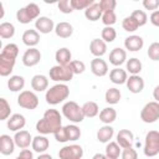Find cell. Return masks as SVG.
<instances>
[{
    "mask_svg": "<svg viewBox=\"0 0 159 159\" xmlns=\"http://www.w3.org/2000/svg\"><path fill=\"white\" fill-rule=\"evenodd\" d=\"M62 127V117L57 109L50 108L43 113V117L36 123V130L42 134H55Z\"/></svg>",
    "mask_w": 159,
    "mask_h": 159,
    "instance_id": "6da1fadb",
    "label": "cell"
},
{
    "mask_svg": "<svg viewBox=\"0 0 159 159\" xmlns=\"http://www.w3.org/2000/svg\"><path fill=\"white\" fill-rule=\"evenodd\" d=\"M68 96H70L68 86L66 83H57L46 91L45 99L50 106H56L62 103L65 99H67Z\"/></svg>",
    "mask_w": 159,
    "mask_h": 159,
    "instance_id": "7a4b0ae2",
    "label": "cell"
},
{
    "mask_svg": "<svg viewBox=\"0 0 159 159\" xmlns=\"http://www.w3.org/2000/svg\"><path fill=\"white\" fill-rule=\"evenodd\" d=\"M39 17H40V6L35 2H30L16 11V20L20 24H29L32 20H37Z\"/></svg>",
    "mask_w": 159,
    "mask_h": 159,
    "instance_id": "3957f363",
    "label": "cell"
},
{
    "mask_svg": "<svg viewBox=\"0 0 159 159\" xmlns=\"http://www.w3.org/2000/svg\"><path fill=\"white\" fill-rule=\"evenodd\" d=\"M62 114L72 123H81L84 119L82 107H80L75 101H68L62 106Z\"/></svg>",
    "mask_w": 159,
    "mask_h": 159,
    "instance_id": "277c9868",
    "label": "cell"
},
{
    "mask_svg": "<svg viewBox=\"0 0 159 159\" xmlns=\"http://www.w3.org/2000/svg\"><path fill=\"white\" fill-rule=\"evenodd\" d=\"M144 155L148 158H153L159 154V132L149 130L145 135L144 140Z\"/></svg>",
    "mask_w": 159,
    "mask_h": 159,
    "instance_id": "5b68a950",
    "label": "cell"
},
{
    "mask_svg": "<svg viewBox=\"0 0 159 159\" xmlns=\"http://www.w3.org/2000/svg\"><path fill=\"white\" fill-rule=\"evenodd\" d=\"M48 76L52 81L55 82H60V83H65V82H68L73 78L75 73L73 71L71 70L70 65L67 66H61V65H56L53 67L50 68V72H48Z\"/></svg>",
    "mask_w": 159,
    "mask_h": 159,
    "instance_id": "8992f818",
    "label": "cell"
},
{
    "mask_svg": "<svg viewBox=\"0 0 159 159\" xmlns=\"http://www.w3.org/2000/svg\"><path fill=\"white\" fill-rule=\"evenodd\" d=\"M140 119L148 124L157 122L159 119V103L155 101L148 102L140 111Z\"/></svg>",
    "mask_w": 159,
    "mask_h": 159,
    "instance_id": "52a82bcc",
    "label": "cell"
},
{
    "mask_svg": "<svg viewBox=\"0 0 159 159\" xmlns=\"http://www.w3.org/2000/svg\"><path fill=\"white\" fill-rule=\"evenodd\" d=\"M17 104L25 109H35L39 106V97L32 91H21L17 96Z\"/></svg>",
    "mask_w": 159,
    "mask_h": 159,
    "instance_id": "ba28073f",
    "label": "cell"
},
{
    "mask_svg": "<svg viewBox=\"0 0 159 159\" xmlns=\"http://www.w3.org/2000/svg\"><path fill=\"white\" fill-rule=\"evenodd\" d=\"M82 157H83V149L81 145L77 144L65 145L58 152L60 159H81Z\"/></svg>",
    "mask_w": 159,
    "mask_h": 159,
    "instance_id": "9c48e42d",
    "label": "cell"
},
{
    "mask_svg": "<svg viewBox=\"0 0 159 159\" xmlns=\"http://www.w3.org/2000/svg\"><path fill=\"white\" fill-rule=\"evenodd\" d=\"M41 61V52L36 47H29L22 55V63L26 67H34Z\"/></svg>",
    "mask_w": 159,
    "mask_h": 159,
    "instance_id": "30bf717a",
    "label": "cell"
},
{
    "mask_svg": "<svg viewBox=\"0 0 159 159\" xmlns=\"http://www.w3.org/2000/svg\"><path fill=\"white\" fill-rule=\"evenodd\" d=\"M55 26L53 20L47 16H40L35 21V27L40 34H50L51 31H55Z\"/></svg>",
    "mask_w": 159,
    "mask_h": 159,
    "instance_id": "8fae6325",
    "label": "cell"
},
{
    "mask_svg": "<svg viewBox=\"0 0 159 159\" xmlns=\"http://www.w3.org/2000/svg\"><path fill=\"white\" fill-rule=\"evenodd\" d=\"M143 46H144V40L139 35H130L124 39V47L128 51L137 52V51L142 50Z\"/></svg>",
    "mask_w": 159,
    "mask_h": 159,
    "instance_id": "7c38bea8",
    "label": "cell"
},
{
    "mask_svg": "<svg viewBox=\"0 0 159 159\" xmlns=\"http://www.w3.org/2000/svg\"><path fill=\"white\" fill-rule=\"evenodd\" d=\"M124 62H127V51L120 47H114L109 52V63L114 67H119Z\"/></svg>",
    "mask_w": 159,
    "mask_h": 159,
    "instance_id": "4fadbf2b",
    "label": "cell"
},
{
    "mask_svg": "<svg viewBox=\"0 0 159 159\" xmlns=\"http://www.w3.org/2000/svg\"><path fill=\"white\" fill-rule=\"evenodd\" d=\"M91 71L97 77H103L108 73V65L101 57H94L91 61Z\"/></svg>",
    "mask_w": 159,
    "mask_h": 159,
    "instance_id": "5bb4252c",
    "label": "cell"
},
{
    "mask_svg": "<svg viewBox=\"0 0 159 159\" xmlns=\"http://www.w3.org/2000/svg\"><path fill=\"white\" fill-rule=\"evenodd\" d=\"M32 137L27 130H19L15 133L14 135V140L16 147H19L20 149H27L30 147V144H32Z\"/></svg>",
    "mask_w": 159,
    "mask_h": 159,
    "instance_id": "9a60e30c",
    "label": "cell"
},
{
    "mask_svg": "<svg viewBox=\"0 0 159 159\" xmlns=\"http://www.w3.org/2000/svg\"><path fill=\"white\" fill-rule=\"evenodd\" d=\"M127 88L132 93H140L144 89V80L139 75H130L125 82Z\"/></svg>",
    "mask_w": 159,
    "mask_h": 159,
    "instance_id": "2e32d148",
    "label": "cell"
},
{
    "mask_svg": "<svg viewBox=\"0 0 159 159\" xmlns=\"http://www.w3.org/2000/svg\"><path fill=\"white\" fill-rule=\"evenodd\" d=\"M133 140H134V135L129 129H120L117 134V143L122 149L130 148L133 144Z\"/></svg>",
    "mask_w": 159,
    "mask_h": 159,
    "instance_id": "e0dca14e",
    "label": "cell"
},
{
    "mask_svg": "<svg viewBox=\"0 0 159 159\" xmlns=\"http://www.w3.org/2000/svg\"><path fill=\"white\" fill-rule=\"evenodd\" d=\"M25 124H26V119H25V117H24L22 114H20V113L12 114V116L7 119V123H6L7 128H9L10 130L15 132V133L19 132V130H22V128L25 127Z\"/></svg>",
    "mask_w": 159,
    "mask_h": 159,
    "instance_id": "ac0fdd59",
    "label": "cell"
},
{
    "mask_svg": "<svg viewBox=\"0 0 159 159\" xmlns=\"http://www.w3.org/2000/svg\"><path fill=\"white\" fill-rule=\"evenodd\" d=\"M15 140L7 134L0 135V153L2 155H10L15 150Z\"/></svg>",
    "mask_w": 159,
    "mask_h": 159,
    "instance_id": "d6986e66",
    "label": "cell"
},
{
    "mask_svg": "<svg viewBox=\"0 0 159 159\" xmlns=\"http://www.w3.org/2000/svg\"><path fill=\"white\" fill-rule=\"evenodd\" d=\"M22 42L29 47H35L40 42V32L34 29H29L22 34Z\"/></svg>",
    "mask_w": 159,
    "mask_h": 159,
    "instance_id": "ffe728a7",
    "label": "cell"
},
{
    "mask_svg": "<svg viewBox=\"0 0 159 159\" xmlns=\"http://www.w3.org/2000/svg\"><path fill=\"white\" fill-rule=\"evenodd\" d=\"M89 51L94 57H102L107 52V43L102 39H93L89 43Z\"/></svg>",
    "mask_w": 159,
    "mask_h": 159,
    "instance_id": "44dd1931",
    "label": "cell"
},
{
    "mask_svg": "<svg viewBox=\"0 0 159 159\" xmlns=\"http://www.w3.org/2000/svg\"><path fill=\"white\" fill-rule=\"evenodd\" d=\"M109 80L114 84H124L127 82V80H128L127 71L120 68V67H114L109 72Z\"/></svg>",
    "mask_w": 159,
    "mask_h": 159,
    "instance_id": "7402d4cb",
    "label": "cell"
},
{
    "mask_svg": "<svg viewBox=\"0 0 159 159\" xmlns=\"http://www.w3.org/2000/svg\"><path fill=\"white\" fill-rule=\"evenodd\" d=\"M31 147H32L34 152L42 154V153H45V152L48 149V147H50V142H48V139H47L45 135L40 134V135H36V137L32 139V144H31Z\"/></svg>",
    "mask_w": 159,
    "mask_h": 159,
    "instance_id": "603a6c76",
    "label": "cell"
},
{
    "mask_svg": "<svg viewBox=\"0 0 159 159\" xmlns=\"http://www.w3.org/2000/svg\"><path fill=\"white\" fill-rule=\"evenodd\" d=\"M55 34L61 39H68L73 34V26L70 22L61 21L55 26Z\"/></svg>",
    "mask_w": 159,
    "mask_h": 159,
    "instance_id": "cb8c5ba5",
    "label": "cell"
},
{
    "mask_svg": "<svg viewBox=\"0 0 159 159\" xmlns=\"http://www.w3.org/2000/svg\"><path fill=\"white\" fill-rule=\"evenodd\" d=\"M71 58H72V53L67 47H61L55 53V60H56L57 65H61V66L70 65L71 61H72Z\"/></svg>",
    "mask_w": 159,
    "mask_h": 159,
    "instance_id": "d4e9b609",
    "label": "cell"
},
{
    "mask_svg": "<svg viewBox=\"0 0 159 159\" xmlns=\"http://www.w3.org/2000/svg\"><path fill=\"white\" fill-rule=\"evenodd\" d=\"M48 87V78L43 75H35L31 80V88L35 92H43Z\"/></svg>",
    "mask_w": 159,
    "mask_h": 159,
    "instance_id": "484cf974",
    "label": "cell"
},
{
    "mask_svg": "<svg viewBox=\"0 0 159 159\" xmlns=\"http://www.w3.org/2000/svg\"><path fill=\"white\" fill-rule=\"evenodd\" d=\"M15 62H16V60L9 58V57H4V56L0 55V75L2 77L9 76L14 70Z\"/></svg>",
    "mask_w": 159,
    "mask_h": 159,
    "instance_id": "4316f807",
    "label": "cell"
},
{
    "mask_svg": "<svg viewBox=\"0 0 159 159\" xmlns=\"http://www.w3.org/2000/svg\"><path fill=\"white\" fill-rule=\"evenodd\" d=\"M102 15H103V12H102L101 6H99L98 2L92 4L89 7H87V9L84 10V16H86V19L89 20V21H97V20L102 19Z\"/></svg>",
    "mask_w": 159,
    "mask_h": 159,
    "instance_id": "83f0119b",
    "label": "cell"
},
{
    "mask_svg": "<svg viewBox=\"0 0 159 159\" xmlns=\"http://www.w3.org/2000/svg\"><path fill=\"white\" fill-rule=\"evenodd\" d=\"M114 129L109 124H104L97 130V139L101 143H109V140L113 138Z\"/></svg>",
    "mask_w": 159,
    "mask_h": 159,
    "instance_id": "f1b7e54d",
    "label": "cell"
},
{
    "mask_svg": "<svg viewBox=\"0 0 159 159\" xmlns=\"http://www.w3.org/2000/svg\"><path fill=\"white\" fill-rule=\"evenodd\" d=\"M117 119V111L112 107H106L99 112V120L104 124H111Z\"/></svg>",
    "mask_w": 159,
    "mask_h": 159,
    "instance_id": "f546056e",
    "label": "cell"
},
{
    "mask_svg": "<svg viewBox=\"0 0 159 159\" xmlns=\"http://www.w3.org/2000/svg\"><path fill=\"white\" fill-rule=\"evenodd\" d=\"M7 87L11 92H20L25 87V78L19 75L11 76L7 81Z\"/></svg>",
    "mask_w": 159,
    "mask_h": 159,
    "instance_id": "4dcf8cb0",
    "label": "cell"
},
{
    "mask_svg": "<svg viewBox=\"0 0 159 159\" xmlns=\"http://www.w3.org/2000/svg\"><path fill=\"white\" fill-rule=\"evenodd\" d=\"M120 97H122V93L118 88L116 87H112V88H108L104 93V101L108 103V104H117L119 101H120Z\"/></svg>",
    "mask_w": 159,
    "mask_h": 159,
    "instance_id": "1f68e13d",
    "label": "cell"
},
{
    "mask_svg": "<svg viewBox=\"0 0 159 159\" xmlns=\"http://www.w3.org/2000/svg\"><path fill=\"white\" fill-rule=\"evenodd\" d=\"M82 111H83V114L84 117H88V118H93L99 114V108H98V104L93 101H88L86 102L83 106H82Z\"/></svg>",
    "mask_w": 159,
    "mask_h": 159,
    "instance_id": "d6a6232c",
    "label": "cell"
},
{
    "mask_svg": "<svg viewBox=\"0 0 159 159\" xmlns=\"http://www.w3.org/2000/svg\"><path fill=\"white\" fill-rule=\"evenodd\" d=\"M125 66H127V71L130 75H139L140 71H142V67H143L140 60L137 58V57H132V58L127 60Z\"/></svg>",
    "mask_w": 159,
    "mask_h": 159,
    "instance_id": "836d02e7",
    "label": "cell"
},
{
    "mask_svg": "<svg viewBox=\"0 0 159 159\" xmlns=\"http://www.w3.org/2000/svg\"><path fill=\"white\" fill-rule=\"evenodd\" d=\"M122 154L120 147L117 142H109L106 145V155L107 158H113V159H118L119 155Z\"/></svg>",
    "mask_w": 159,
    "mask_h": 159,
    "instance_id": "e575fe53",
    "label": "cell"
},
{
    "mask_svg": "<svg viewBox=\"0 0 159 159\" xmlns=\"http://www.w3.org/2000/svg\"><path fill=\"white\" fill-rule=\"evenodd\" d=\"M0 55L4 56V57H9V58L16 60V57L19 55V47H17L16 43H7V45H5L2 47Z\"/></svg>",
    "mask_w": 159,
    "mask_h": 159,
    "instance_id": "d590c367",
    "label": "cell"
},
{
    "mask_svg": "<svg viewBox=\"0 0 159 159\" xmlns=\"http://www.w3.org/2000/svg\"><path fill=\"white\" fill-rule=\"evenodd\" d=\"M117 37V31L113 26H104L102 32H101V39L107 43V42H113Z\"/></svg>",
    "mask_w": 159,
    "mask_h": 159,
    "instance_id": "8d00e7d4",
    "label": "cell"
},
{
    "mask_svg": "<svg viewBox=\"0 0 159 159\" xmlns=\"http://www.w3.org/2000/svg\"><path fill=\"white\" fill-rule=\"evenodd\" d=\"M15 35V26L11 22L0 24V36L1 39H11Z\"/></svg>",
    "mask_w": 159,
    "mask_h": 159,
    "instance_id": "74e56055",
    "label": "cell"
},
{
    "mask_svg": "<svg viewBox=\"0 0 159 159\" xmlns=\"http://www.w3.org/2000/svg\"><path fill=\"white\" fill-rule=\"evenodd\" d=\"M122 27H123V30L127 31V32H134L135 30H138L139 25H138V22H137V20H135L134 17L127 16V17H124L123 21H122Z\"/></svg>",
    "mask_w": 159,
    "mask_h": 159,
    "instance_id": "f35d334b",
    "label": "cell"
},
{
    "mask_svg": "<svg viewBox=\"0 0 159 159\" xmlns=\"http://www.w3.org/2000/svg\"><path fill=\"white\" fill-rule=\"evenodd\" d=\"M10 114H11L10 104L7 103V101L5 98H0V120L9 119L11 117Z\"/></svg>",
    "mask_w": 159,
    "mask_h": 159,
    "instance_id": "ab89813d",
    "label": "cell"
},
{
    "mask_svg": "<svg viewBox=\"0 0 159 159\" xmlns=\"http://www.w3.org/2000/svg\"><path fill=\"white\" fill-rule=\"evenodd\" d=\"M66 128V132H67V135H68V140H77L80 139L81 137V129L76 125V124H68V125H65Z\"/></svg>",
    "mask_w": 159,
    "mask_h": 159,
    "instance_id": "60d3db41",
    "label": "cell"
},
{
    "mask_svg": "<svg viewBox=\"0 0 159 159\" xmlns=\"http://www.w3.org/2000/svg\"><path fill=\"white\" fill-rule=\"evenodd\" d=\"M92 4H94L93 0H71V5L73 10H86Z\"/></svg>",
    "mask_w": 159,
    "mask_h": 159,
    "instance_id": "b9f144b4",
    "label": "cell"
},
{
    "mask_svg": "<svg viewBox=\"0 0 159 159\" xmlns=\"http://www.w3.org/2000/svg\"><path fill=\"white\" fill-rule=\"evenodd\" d=\"M148 57L152 61H159V42H153L148 47Z\"/></svg>",
    "mask_w": 159,
    "mask_h": 159,
    "instance_id": "7bdbcfd3",
    "label": "cell"
},
{
    "mask_svg": "<svg viewBox=\"0 0 159 159\" xmlns=\"http://www.w3.org/2000/svg\"><path fill=\"white\" fill-rule=\"evenodd\" d=\"M130 16L137 20L139 27H140V26H144V25L147 24V21H148V16H147L145 11H143V10H134Z\"/></svg>",
    "mask_w": 159,
    "mask_h": 159,
    "instance_id": "ee69618b",
    "label": "cell"
},
{
    "mask_svg": "<svg viewBox=\"0 0 159 159\" xmlns=\"http://www.w3.org/2000/svg\"><path fill=\"white\" fill-rule=\"evenodd\" d=\"M101 20H102V22L104 24V26H112V25H114L116 21H117L116 12H114V11H107V12H103Z\"/></svg>",
    "mask_w": 159,
    "mask_h": 159,
    "instance_id": "f6af8a7d",
    "label": "cell"
},
{
    "mask_svg": "<svg viewBox=\"0 0 159 159\" xmlns=\"http://www.w3.org/2000/svg\"><path fill=\"white\" fill-rule=\"evenodd\" d=\"M101 10L102 12H107V11H114L116 6H117V1L116 0H101L99 2Z\"/></svg>",
    "mask_w": 159,
    "mask_h": 159,
    "instance_id": "bcb514c9",
    "label": "cell"
},
{
    "mask_svg": "<svg viewBox=\"0 0 159 159\" xmlns=\"http://www.w3.org/2000/svg\"><path fill=\"white\" fill-rule=\"evenodd\" d=\"M70 67H71V70L73 71L75 75H81V73H83L84 70H86V65H84V62H82V61H80V60L71 61Z\"/></svg>",
    "mask_w": 159,
    "mask_h": 159,
    "instance_id": "7dc6e473",
    "label": "cell"
},
{
    "mask_svg": "<svg viewBox=\"0 0 159 159\" xmlns=\"http://www.w3.org/2000/svg\"><path fill=\"white\" fill-rule=\"evenodd\" d=\"M57 7L63 14H71L73 11V7L71 5V0H60L57 2Z\"/></svg>",
    "mask_w": 159,
    "mask_h": 159,
    "instance_id": "c3c4849f",
    "label": "cell"
},
{
    "mask_svg": "<svg viewBox=\"0 0 159 159\" xmlns=\"http://www.w3.org/2000/svg\"><path fill=\"white\" fill-rule=\"evenodd\" d=\"M53 135H55V139H56L57 142H60V143H66V142H68V135H67V132H66V128H65V127H61Z\"/></svg>",
    "mask_w": 159,
    "mask_h": 159,
    "instance_id": "681fc988",
    "label": "cell"
},
{
    "mask_svg": "<svg viewBox=\"0 0 159 159\" xmlns=\"http://www.w3.org/2000/svg\"><path fill=\"white\" fill-rule=\"evenodd\" d=\"M120 157H122V159H138V153H137L135 149H133L130 147V148L123 149Z\"/></svg>",
    "mask_w": 159,
    "mask_h": 159,
    "instance_id": "f907efd6",
    "label": "cell"
},
{
    "mask_svg": "<svg viewBox=\"0 0 159 159\" xmlns=\"http://www.w3.org/2000/svg\"><path fill=\"white\" fill-rule=\"evenodd\" d=\"M143 6H144L145 10L157 11V9L159 7V0H144L143 1Z\"/></svg>",
    "mask_w": 159,
    "mask_h": 159,
    "instance_id": "816d5d0a",
    "label": "cell"
},
{
    "mask_svg": "<svg viewBox=\"0 0 159 159\" xmlns=\"http://www.w3.org/2000/svg\"><path fill=\"white\" fill-rule=\"evenodd\" d=\"M15 159H34V154L30 149H22Z\"/></svg>",
    "mask_w": 159,
    "mask_h": 159,
    "instance_id": "f5cc1de1",
    "label": "cell"
},
{
    "mask_svg": "<svg viewBox=\"0 0 159 159\" xmlns=\"http://www.w3.org/2000/svg\"><path fill=\"white\" fill-rule=\"evenodd\" d=\"M150 22L154 25V26H158L159 27V10H157V11H153L152 14H150Z\"/></svg>",
    "mask_w": 159,
    "mask_h": 159,
    "instance_id": "db71d44e",
    "label": "cell"
},
{
    "mask_svg": "<svg viewBox=\"0 0 159 159\" xmlns=\"http://www.w3.org/2000/svg\"><path fill=\"white\" fill-rule=\"evenodd\" d=\"M153 98L155 99V102L159 103V84L153 89Z\"/></svg>",
    "mask_w": 159,
    "mask_h": 159,
    "instance_id": "11a10c76",
    "label": "cell"
},
{
    "mask_svg": "<svg viewBox=\"0 0 159 159\" xmlns=\"http://www.w3.org/2000/svg\"><path fill=\"white\" fill-rule=\"evenodd\" d=\"M92 159H107V155L106 154H102V153H96L92 157Z\"/></svg>",
    "mask_w": 159,
    "mask_h": 159,
    "instance_id": "9f6ffc18",
    "label": "cell"
},
{
    "mask_svg": "<svg viewBox=\"0 0 159 159\" xmlns=\"http://www.w3.org/2000/svg\"><path fill=\"white\" fill-rule=\"evenodd\" d=\"M37 159H53V158L50 154H47V153H42V154H40L37 157Z\"/></svg>",
    "mask_w": 159,
    "mask_h": 159,
    "instance_id": "6f0895ef",
    "label": "cell"
},
{
    "mask_svg": "<svg viewBox=\"0 0 159 159\" xmlns=\"http://www.w3.org/2000/svg\"><path fill=\"white\" fill-rule=\"evenodd\" d=\"M107 159H113V158H107Z\"/></svg>",
    "mask_w": 159,
    "mask_h": 159,
    "instance_id": "680465c9",
    "label": "cell"
}]
</instances>
